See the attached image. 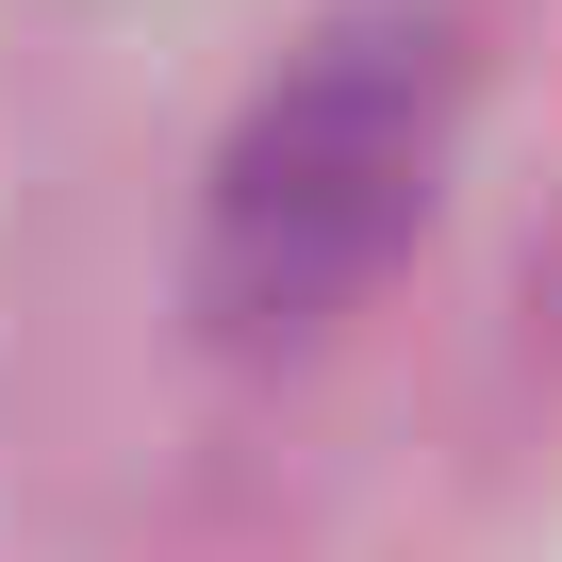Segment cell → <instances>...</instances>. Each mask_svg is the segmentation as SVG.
<instances>
[{"instance_id": "6da1fadb", "label": "cell", "mask_w": 562, "mask_h": 562, "mask_svg": "<svg viewBox=\"0 0 562 562\" xmlns=\"http://www.w3.org/2000/svg\"><path fill=\"white\" fill-rule=\"evenodd\" d=\"M463 149V18L447 0H348L281 50V83L232 116L215 199H199V315L281 348L348 315L414 248L430 182Z\"/></svg>"}]
</instances>
